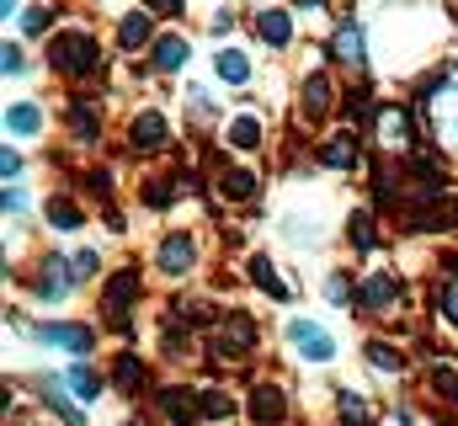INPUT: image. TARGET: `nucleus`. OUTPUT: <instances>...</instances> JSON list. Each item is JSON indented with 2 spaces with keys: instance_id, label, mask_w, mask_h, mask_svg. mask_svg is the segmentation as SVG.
I'll list each match as a JSON object with an SVG mask.
<instances>
[{
  "instance_id": "1a4fd4ad",
  "label": "nucleus",
  "mask_w": 458,
  "mask_h": 426,
  "mask_svg": "<svg viewBox=\"0 0 458 426\" xmlns=\"http://www.w3.org/2000/svg\"><path fill=\"white\" fill-rule=\"evenodd\" d=\"M437 133L458 149V81L437 86Z\"/></svg>"
},
{
  "instance_id": "393cba45",
  "label": "nucleus",
  "mask_w": 458,
  "mask_h": 426,
  "mask_svg": "<svg viewBox=\"0 0 458 426\" xmlns=\"http://www.w3.org/2000/svg\"><path fill=\"white\" fill-rule=\"evenodd\" d=\"M198 405H203V416H208V422H229V416H234V400H229L225 389H203V395H198Z\"/></svg>"
},
{
  "instance_id": "58836bf2",
  "label": "nucleus",
  "mask_w": 458,
  "mask_h": 426,
  "mask_svg": "<svg viewBox=\"0 0 458 426\" xmlns=\"http://www.w3.org/2000/svg\"><path fill=\"white\" fill-rule=\"evenodd\" d=\"M0 171H5V182H11V176H21V155H16V149H5V155H0Z\"/></svg>"
},
{
  "instance_id": "412c9836",
  "label": "nucleus",
  "mask_w": 458,
  "mask_h": 426,
  "mask_svg": "<svg viewBox=\"0 0 458 426\" xmlns=\"http://www.w3.org/2000/svg\"><path fill=\"white\" fill-rule=\"evenodd\" d=\"M219 81L245 86V81H250V59H245V54H234V48H219Z\"/></svg>"
},
{
  "instance_id": "5701e85b",
  "label": "nucleus",
  "mask_w": 458,
  "mask_h": 426,
  "mask_svg": "<svg viewBox=\"0 0 458 426\" xmlns=\"http://www.w3.org/2000/svg\"><path fill=\"white\" fill-rule=\"evenodd\" d=\"M229 144H234V149H256V144H261V123H256L250 112L234 117V123H229Z\"/></svg>"
},
{
  "instance_id": "e433bc0d",
  "label": "nucleus",
  "mask_w": 458,
  "mask_h": 426,
  "mask_svg": "<svg viewBox=\"0 0 458 426\" xmlns=\"http://www.w3.org/2000/svg\"><path fill=\"white\" fill-rule=\"evenodd\" d=\"M443 315H448V320L458 325V272H454V283L443 288Z\"/></svg>"
},
{
  "instance_id": "4c0bfd02",
  "label": "nucleus",
  "mask_w": 458,
  "mask_h": 426,
  "mask_svg": "<svg viewBox=\"0 0 458 426\" xmlns=\"http://www.w3.org/2000/svg\"><path fill=\"white\" fill-rule=\"evenodd\" d=\"M0 64H5V75H16V70H21V48H16V43H5V54H0Z\"/></svg>"
},
{
  "instance_id": "7ed1b4c3",
  "label": "nucleus",
  "mask_w": 458,
  "mask_h": 426,
  "mask_svg": "<svg viewBox=\"0 0 458 426\" xmlns=\"http://www.w3.org/2000/svg\"><path fill=\"white\" fill-rule=\"evenodd\" d=\"M283 416H288L283 389H277V384H256V389H250V422L256 426H277Z\"/></svg>"
},
{
  "instance_id": "4468645a",
  "label": "nucleus",
  "mask_w": 458,
  "mask_h": 426,
  "mask_svg": "<svg viewBox=\"0 0 458 426\" xmlns=\"http://www.w3.org/2000/svg\"><path fill=\"white\" fill-rule=\"evenodd\" d=\"M299 106H304V117H326V112H331V81H326V75H304Z\"/></svg>"
},
{
  "instance_id": "9b49d317",
  "label": "nucleus",
  "mask_w": 458,
  "mask_h": 426,
  "mask_svg": "<svg viewBox=\"0 0 458 426\" xmlns=\"http://www.w3.org/2000/svg\"><path fill=\"white\" fill-rule=\"evenodd\" d=\"M38 341L64 346V352H86L91 346V330L86 325H38Z\"/></svg>"
},
{
  "instance_id": "f8f14e48",
  "label": "nucleus",
  "mask_w": 458,
  "mask_h": 426,
  "mask_svg": "<svg viewBox=\"0 0 458 426\" xmlns=\"http://www.w3.org/2000/svg\"><path fill=\"white\" fill-rule=\"evenodd\" d=\"M256 32H261L267 48H283V43L293 38V21H288V11H261V16H256Z\"/></svg>"
},
{
  "instance_id": "c9c22d12",
  "label": "nucleus",
  "mask_w": 458,
  "mask_h": 426,
  "mask_svg": "<svg viewBox=\"0 0 458 426\" xmlns=\"http://www.w3.org/2000/svg\"><path fill=\"white\" fill-rule=\"evenodd\" d=\"M48 27V5H32L27 16H21V32H43Z\"/></svg>"
},
{
  "instance_id": "423d86ee",
  "label": "nucleus",
  "mask_w": 458,
  "mask_h": 426,
  "mask_svg": "<svg viewBox=\"0 0 458 426\" xmlns=\"http://www.w3.org/2000/svg\"><path fill=\"white\" fill-rule=\"evenodd\" d=\"M5 128H11L16 139H38V133H43V106L38 102H11L5 106Z\"/></svg>"
},
{
  "instance_id": "ea45409f",
  "label": "nucleus",
  "mask_w": 458,
  "mask_h": 426,
  "mask_svg": "<svg viewBox=\"0 0 458 426\" xmlns=\"http://www.w3.org/2000/svg\"><path fill=\"white\" fill-rule=\"evenodd\" d=\"M187 0H149V16H176Z\"/></svg>"
},
{
  "instance_id": "79ce46f5",
  "label": "nucleus",
  "mask_w": 458,
  "mask_h": 426,
  "mask_svg": "<svg viewBox=\"0 0 458 426\" xmlns=\"http://www.w3.org/2000/svg\"><path fill=\"white\" fill-rule=\"evenodd\" d=\"M27 209V198H21V192H11V187H5V213H21Z\"/></svg>"
},
{
  "instance_id": "a19ab883",
  "label": "nucleus",
  "mask_w": 458,
  "mask_h": 426,
  "mask_svg": "<svg viewBox=\"0 0 458 426\" xmlns=\"http://www.w3.org/2000/svg\"><path fill=\"white\" fill-rule=\"evenodd\" d=\"M326 294H331V304H346V277H331Z\"/></svg>"
},
{
  "instance_id": "dca6fc26",
  "label": "nucleus",
  "mask_w": 458,
  "mask_h": 426,
  "mask_svg": "<svg viewBox=\"0 0 458 426\" xmlns=\"http://www.w3.org/2000/svg\"><path fill=\"white\" fill-rule=\"evenodd\" d=\"M400 299V283L389 277V272H373L368 283H362V304H373V310H389Z\"/></svg>"
},
{
  "instance_id": "c03bdc74",
  "label": "nucleus",
  "mask_w": 458,
  "mask_h": 426,
  "mask_svg": "<svg viewBox=\"0 0 458 426\" xmlns=\"http://www.w3.org/2000/svg\"><path fill=\"white\" fill-rule=\"evenodd\" d=\"M299 5H304V11H315V5H320V0H299Z\"/></svg>"
},
{
  "instance_id": "f257e3e1",
  "label": "nucleus",
  "mask_w": 458,
  "mask_h": 426,
  "mask_svg": "<svg viewBox=\"0 0 458 426\" xmlns=\"http://www.w3.org/2000/svg\"><path fill=\"white\" fill-rule=\"evenodd\" d=\"M48 64H54L59 75H91V70L102 64V54H97V43H91L86 32H59V38L48 43Z\"/></svg>"
},
{
  "instance_id": "6e6552de",
  "label": "nucleus",
  "mask_w": 458,
  "mask_h": 426,
  "mask_svg": "<svg viewBox=\"0 0 458 426\" xmlns=\"http://www.w3.org/2000/svg\"><path fill=\"white\" fill-rule=\"evenodd\" d=\"M70 283H75V272H70V267H64L59 256H48V261H43V272H38V294L59 304V299L70 294Z\"/></svg>"
},
{
  "instance_id": "6ab92c4d",
  "label": "nucleus",
  "mask_w": 458,
  "mask_h": 426,
  "mask_svg": "<svg viewBox=\"0 0 458 426\" xmlns=\"http://www.w3.org/2000/svg\"><path fill=\"white\" fill-rule=\"evenodd\" d=\"M250 277H256V283H261V288H267L277 304H283V299H293V294H288V283L277 277V267H272L267 256H250Z\"/></svg>"
},
{
  "instance_id": "9d476101",
  "label": "nucleus",
  "mask_w": 458,
  "mask_h": 426,
  "mask_svg": "<svg viewBox=\"0 0 458 426\" xmlns=\"http://www.w3.org/2000/svg\"><path fill=\"white\" fill-rule=\"evenodd\" d=\"M192 261H198V251H192V240L187 234H171L165 245H160V272H192Z\"/></svg>"
},
{
  "instance_id": "f03ea898",
  "label": "nucleus",
  "mask_w": 458,
  "mask_h": 426,
  "mask_svg": "<svg viewBox=\"0 0 458 426\" xmlns=\"http://www.w3.org/2000/svg\"><path fill=\"white\" fill-rule=\"evenodd\" d=\"M288 341H293L299 357H310V362H331V357H336V341H331L326 325H315V320H293V325H288Z\"/></svg>"
},
{
  "instance_id": "c756f323",
  "label": "nucleus",
  "mask_w": 458,
  "mask_h": 426,
  "mask_svg": "<svg viewBox=\"0 0 458 426\" xmlns=\"http://www.w3.org/2000/svg\"><path fill=\"white\" fill-rule=\"evenodd\" d=\"M48 224L54 229H81V213H75V203H48Z\"/></svg>"
},
{
  "instance_id": "39448f33",
  "label": "nucleus",
  "mask_w": 458,
  "mask_h": 426,
  "mask_svg": "<svg viewBox=\"0 0 458 426\" xmlns=\"http://www.w3.org/2000/svg\"><path fill=\"white\" fill-rule=\"evenodd\" d=\"M250 341H256V325H250V320L245 315H229L225 320V330H219V357H245V352H250Z\"/></svg>"
},
{
  "instance_id": "bb28decb",
  "label": "nucleus",
  "mask_w": 458,
  "mask_h": 426,
  "mask_svg": "<svg viewBox=\"0 0 458 426\" xmlns=\"http://www.w3.org/2000/svg\"><path fill=\"white\" fill-rule=\"evenodd\" d=\"M368 362L384 368V373H400V368H405V357H400L394 346H384V341H368Z\"/></svg>"
},
{
  "instance_id": "cd10ccee",
  "label": "nucleus",
  "mask_w": 458,
  "mask_h": 426,
  "mask_svg": "<svg viewBox=\"0 0 458 426\" xmlns=\"http://www.w3.org/2000/svg\"><path fill=\"white\" fill-rule=\"evenodd\" d=\"M336 59L362 64V32H357V27H342V32H336Z\"/></svg>"
},
{
  "instance_id": "c85d7f7f",
  "label": "nucleus",
  "mask_w": 458,
  "mask_h": 426,
  "mask_svg": "<svg viewBox=\"0 0 458 426\" xmlns=\"http://www.w3.org/2000/svg\"><path fill=\"white\" fill-rule=\"evenodd\" d=\"M64 384H70L81 400H97V395H102V384H97V373H91V368H70V379H64Z\"/></svg>"
},
{
  "instance_id": "ddd939ff",
  "label": "nucleus",
  "mask_w": 458,
  "mask_h": 426,
  "mask_svg": "<svg viewBox=\"0 0 458 426\" xmlns=\"http://www.w3.org/2000/svg\"><path fill=\"white\" fill-rule=\"evenodd\" d=\"M128 139H133V149H155V144H165V117H160V112H139Z\"/></svg>"
},
{
  "instance_id": "0eeeda50",
  "label": "nucleus",
  "mask_w": 458,
  "mask_h": 426,
  "mask_svg": "<svg viewBox=\"0 0 458 426\" xmlns=\"http://www.w3.org/2000/svg\"><path fill=\"white\" fill-rule=\"evenodd\" d=\"M378 139L389 149H411V117L400 106H378Z\"/></svg>"
},
{
  "instance_id": "a878e982",
  "label": "nucleus",
  "mask_w": 458,
  "mask_h": 426,
  "mask_svg": "<svg viewBox=\"0 0 458 426\" xmlns=\"http://www.w3.org/2000/svg\"><path fill=\"white\" fill-rule=\"evenodd\" d=\"M432 389H437L443 400H454V405H458V368H454V362H432Z\"/></svg>"
},
{
  "instance_id": "473e14b6",
  "label": "nucleus",
  "mask_w": 458,
  "mask_h": 426,
  "mask_svg": "<svg viewBox=\"0 0 458 426\" xmlns=\"http://www.w3.org/2000/svg\"><path fill=\"white\" fill-rule=\"evenodd\" d=\"M70 272H75V283H86L97 272V251H70Z\"/></svg>"
},
{
  "instance_id": "7c9ffc66",
  "label": "nucleus",
  "mask_w": 458,
  "mask_h": 426,
  "mask_svg": "<svg viewBox=\"0 0 458 426\" xmlns=\"http://www.w3.org/2000/svg\"><path fill=\"white\" fill-rule=\"evenodd\" d=\"M70 123H75L81 133H97V123H102V117H97V106H91V102H75V106H70Z\"/></svg>"
},
{
  "instance_id": "a211bd4d",
  "label": "nucleus",
  "mask_w": 458,
  "mask_h": 426,
  "mask_svg": "<svg viewBox=\"0 0 458 426\" xmlns=\"http://www.w3.org/2000/svg\"><path fill=\"white\" fill-rule=\"evenodd\" d=\"M117 43H123V48H144V43H149V11H128V16L117 21Z\"/></svg>"
},
{
  "instance_id": "72a5a7b5",
  "label": "nucleus",
  "mask_w": 458,
  "mask_h": 426,
  "mask_svg": "<svg viewBox=\"0 0 458 426\" xmlns=\"http://www.w3.org/2000/svg\"><path fill=\"white\" fill-rule=\"evenodd\" d=\"M43 400H48V405H54V411H59V416H64L70 426H81V411H75V405H70V400H64L59 389H43Z\"/></svg>"
},
{
  "instance_id": "2eb2a0df",
  "label": "nucleus",
  "mask_w": 458,
  "mask_h": 426,
  "mask_svg": "<svg viewBox=\"0 0 458 426\" xmlns=\"http://www.w3.org/2000/svg\"><path fill=\"white\" fill-rule=\"evenodd\" d=\"M160 411L171 416V426H192V422H198V411H203V405H198L192 395H182V389H165V395H160Z\"/></svg>"
},
{
  "instance_id": "37998d69",
  "label": "nucleus",
  "mask_w": 458,
  "mask_h": 426,
  "mask_svg": "<svg viewBox=\"0 0 458 426\" xmlns=\"http://www.w3.org/2000/svg\"><path fill=\"white\" fill-rule=\"evenodd\" d=\"M0 11H5V16H11V11H16V0H0Z\"/></svg>"
},
{
  "instance_id": "f704fd0d",
  "label": "nucleus",
  "mask_w": 458,
  "mask_h": 426,
  "mask_svg": "<svg viewBox=\"0 0 458 426\" xmlns=\"http://www.w3.org/2000/svg\"><path fill=\"white\" fill-rule=\"evenodd\" d=\"M342 411H346V422L368 426V405H362V400H357V395H342Z\"/></svg>"
},
{
  "instance_id": "4be33fe9",
  "label": "nucleus",
  "mask_w": 458,
  "mask_h": 426,
  "mask_svg": "<svg viewBox=\"0 0 458 426\" xmlns=\"http://www.w3.org/2000/svg\"><path fill=\"white\" fill-rule=\"evenodd\" d=\"M320 160H326L331 171H346V166H357V139H352V133H342L336 144H326V149H320Z\"/></svg>"
},
{
  "instance_id": "aec40b11",
  "label": "nucleus",
  "mask_w": 458,
  "mask_h": 426,
  "mask_svg": "<svg viewBox=\"0 0 458 426\" xmlns=\"http://www.w3.org/2000/svg\"><path fill=\"white\" fill-rule=\"evenodd\" d=\"M187 64V43L171 32V38H155V70H182Z\"/></svg>"
},
{
  "instance_id": "20e7f679",
  "label": "nucleus",
  "mask_w": 458,
  "mask_h": 426,
  "mask_svg": "<svg viewBox=\"0 0 458 426\" xmlns=\"http://www.w3.org/2000/svg\"><path fill=\"white\" fill-rule=\"evenodd\" d=\"M133 294H139V267H123L107 277V315L123 320L128 315V304H133Z\"/></svg>"
},
{
  "instance_id": "b1692460",
  "label": "nucleus",
  "mask_w": 458,
  "mask_h": 426,
  "mask_svg": "<svg viewBox=\"0 0 458 426\" xmlns=\"http://www.w3.org/2000/svg\"><path fill=\"white\" fill-rule=\"evenodd\" d=\"M113 379L123 384V389H139V384H144V362H139L133 352H117V362H113Z\"/></svg>"
},
{
  "instance_id": "2f4dec72",
  "label": "nucleus",
  "mask_w": 458,
  "mask_h": 426,
  "mask_svg": "<svg viewBox=\"0 0 458 426\" xmlns=\"http://www.w3.org/2000/svg\"><path fill=\"white\" fill-rule=\"evenodd\" d=\"M352 240H357V251H373V218L368 213H352Z\"/></svg>"
},
{
  "instance_id": "f3484780",
  "label": "nucleus",
  "mask_w": 458,
  "mask_h": 426,
  "mask_svg": "<svg viewBox=\"0 0 458 426\" xmlns=\"http://www.w3.org/2000/svg\"><path fill=\"white\" fill-rule=\"evenodd\" d=\"M219 192L234 198V203H240V198H256V171H245V166H225V171H219Z\"/></svg>"
}]
</instances>
